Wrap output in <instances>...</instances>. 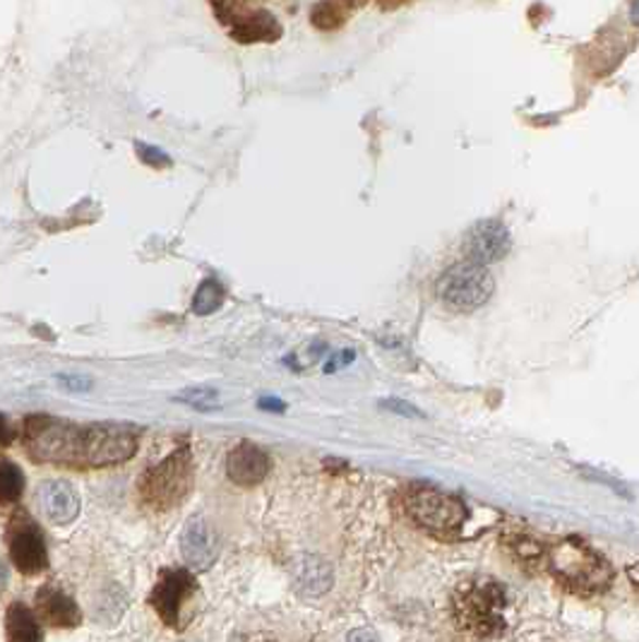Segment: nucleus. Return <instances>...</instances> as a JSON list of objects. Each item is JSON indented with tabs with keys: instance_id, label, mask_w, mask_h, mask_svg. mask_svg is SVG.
Returning <instances> with one entry per match:
<instances>
[{
	"instance_id": "nucleus-17",
	"label": "nucleus",
	"mask_w": 639,
	"mask_h": 642,
	"mask_svg": "<svg viewBox=\"0 0 639 642\" xmlns=\"http://www.w3.org/2000/svg\"><path fill=\"white\" fill-rule=\"evenodd\" d=\"M8 642H41V628L25 604H13L8 609Z\"/></svg>"
},
{
	"instance_id": "nucleus-22",
	"label": "nucleus",
	"mask_w": 639,
	"mask_h": 642,
	"mask_svg": "<svg viewBox=\"0 0 639 642\" xmlns=\"http://www.w3.org/2000/svg\"><path fill=\"white\" fill-rule=\"evenodd\" d=\"M137 152H139V159H143L145 165H152L155 169H161V167H169V165H171V161H169V157L164 155V152L157 149V147L137 145Z\"/></svg>"
},
{
	"instance_id": "nucleus-8",
	"label": "nucleus",
	"mask_w": 639,
	"mask_h": 642,
	"mask_svg": "<svg viewBox=\"0 0 639 642\" xmlns=\"http://www.w3.org/2000/svg\"><path fill=\"white\" fill-rule=\"evenodd\" d=\"M212 10L217 20L222 22L231 39L238 44H260L277 41L282 37V25L279 20L260 5L253 3H214Z\"/></svg>"
},
{
	"instance_id": "nucleus-23",
	"label": "nucleus",
	"mask_w": 639,
	"mask_h": 642,
	"mask_svg": "<svg viewBox=\"0 0 639 642\" xmlns=\"http://www.w3.org/2000/svg\"><path fill=\"white\" fill-rule=\"evenodd\" d=\"M67 390H77V392H85L91 388V380L83 378V376H58Z\"/></svg>"
},
{
	"instance_id": "nucleus-18",
	"label": "nucleus",
	"mask_w": 639,
	"mask_h": 642,
	"mask_svg": "<svg viewBox=\"0 0 639 642\" xmlns=\"http://www.w3.org/2000/svg\"><path fill=\"white\" fill-rule=\"evenodd\" d=\"M22 488H25V476H22L20 467L8 460H0V506L15 504L22 496Z\"/></svg>"
},
{
	"instance_id": "nucleus-14",
	"label": "nucleus",
	"mask_w": 639,
	"mask_h": 642,
	"mask_svg": "<svg viewBox=\"0 0 639 642\" xmlns=\"http://www.w3.org/2000/svg\"><path fill=\"white\" fill-rule=\"evenodd\" d=\"M39 500L44 516L56 524L73 522L79 512V498L75 488L65 482H46L39 488Z\"/></svg>"
},
{
	"instance_id": "nucleus-4",
	"label": "nucleus",
	"mask_w": 639,
	"mask_h": 642,
	"mask_svg": "<svg viewBox=\"0 0 639 642\" xmlns=\"http://www.w3.org/2000/svg\"><path fill=\"white\" fill-rule=\"evenodd\" d=\"M83 426L51 416H32L25 426V446L34 460L51 464H79Z\"/></svg>"
},
{
	"instance_id": "nucleus-13",
	"label": "nucleus",
	"mask_w": 639,
	"mask_h": 642,
	"mask_svg": "<svg viewBox=\"0 0 639 642\" xmlns=\"http://www.w3.org/2000/svg\"><path fill=\"white\" fill-rule=\"evenodd\" d=\"M267 472H270V458H267V452L255 446V443L243 440L229 452L226 474L234 484L255 486L262 482Z\"/></svg>"
},
{
	"instance_id": "nucleus-15",
	"label": "nucleus",
	"mask_w": 639,
	"mask_h": 642,
	"mask_svg": "<svg viewBox=\"0 0 639 642\" xmlns=\"http://www.w3.org/2000/svg\"><path fill=\"white\" fill-rule=\"evenodd\" d=\"M332 566L318 556H300L294 566L296 590L306 597H320L332 588Z\"/></svg>"
},
{
	"instance_id": "nucleus-26",
	"label": "nucleus",
	"mask_w": 639,
	"mask_h": 642,
	"mask_svg": "<svg viewBox=\"0 0 639 642\" xmlns=\"http://www.w3.org/2000/svg\"><path fill=\"white\" fill-rule=\"evenodd\" d=\"M632 20L639 22V5H632Z\"/></svg>"
},
{
	"instance_id": "nucleus-9",
	"label": "nucleus",
	"mask_w": 639,
	"mask_h": 642,
	"mask_svg": "<svg viewBox=\"0 0 639 642\" xmlns=\"http://www.w3.org/2000/svg\"><path fill=\"white\" fill-rule=\"evenodd\" d=\"M195 592V580L188 570L173 568L161 570L159 582L149 594V604L155 606L161 621L171 628H181V606Z\"/></svg>"
},
{
	"instance_id": "nucleus-27",
	"label": "nucleus",
	"mask_w": 639,
	"mask_h": 642,
	"mask_svg": "<svg viewBox=\"0 0 639 642\" xmlns=\"http://www.w3.org/2000/svg\"><path fill=\"white\" fill-rule=\"evenodd\" d=\"M3 582H5V570L3 566H0V588H3Z\"/></svg>"
},
{
	"instance_id": "nucleus-11",
	"label": "nucleus",
	"mask_w": 639,
	"mask_h": 642,
	"mask_svg": "<svg viewBox=\"0 0 639 642\" xmlns=\"http://www.w3.org/2000/svg\"><path fill=\"white\" fill-rule=\"evenodd\" d=\"M509 246H513V243H509V231L497 219L479 221V225L471 227L467 239H464L467 261L481 267L503 261L509 253Z\"/></svg>"
},
{
	"instance_id": "nucleus-20",
	"label": "nucleus",
	"mask_w": 639,
	"mask_h": 642,
	"mask_svg": "<svg viewBox=\"0 0 639 642\" xmlns=\"http://www.w3.org/2000/svg\"><path fill=\"white\" fill-rule=\"evenodd\" d=\"M348 17V8L342 3H320L312 8L310 20L318 29H336Z\"/></svg>"
},
{
	"instance_id": "nucleus-6",
	"label": "nucleus",
	"mask_w": 639,
	"mask_h": 642,
	"mask_svg": "<svg viewBox=\"0 0 639 642\" xmlns=\"http://www.w3.org/2000/svg\"><path fill=\"white\" fill-rule=\"evenodd\" d=\"M495 282L486 267L476 263H457L450 270L440 275L435 284V294L443 301V306L457 313H467L481 308L491 299Z\"/></svg>"
},
{
	"instance_id": "nucleus-16",
	"label": "nucleus",
	"mask_w": 639,
	"mask_h": 642,
	"mask_svg": "<svg viewBox=\"0 0 639 642\" xmlns=\"http://www.w3.org/2000/svg\"><path fill=\"white\" fill-rule=\"evenodd\" d=\"M37 606H39V614L51 626L73 628L79 623V609L75 606V602L58 588H51V585L41 588L37 594Z\"/></svg>"
},
{
	"instance_id": "nucleus-25",
	"label": "nucleus",
	"mask_w": 639,
	"mask_h": 642,
	"mask_svg": "<svg viewBox=\"0 0 639 642\" xmlns=\"http://www.w3.org/2000/svg\"><path fill=\"white\" fill-rule=\"evenodd\" d=\"M10 436H13V428H10V424L5 422V416L0 414V446H3V443H8Z\"/></svg>"
},
{
	"instance_id": "nucleus-19",
	"label": "nucleus",
	"mask_w": 639,
	"mask_h": 642,
	"mask_svg": "<svg viewBox=\"0 0 639 642\" xmlns=\"http://www.w3.org/2000/svg\"><path fill=\"white\" fill-rule=\"evenodd\" d=\"M224 299H226L224 287L219 284L217 279H205L193 299V313H197V315L214 313L219 306H222Z\"/></svg>"
},
{
	"instance_id": "nucleus-21",
	"label": "nucleus",
	"mask_w": 639,
	"mask_h": 642,
	"mask_svg": "<svg viewBox=\"0 0 639 642\" xmlns=\"http://www.w3.org/2000/svg\"><path fill=\"white\" fill-rule=\"evenodd\" d=\"M179 402H185L191 407H200V410H209V407H219V395L217 390H209V388H193V390H185L176 397Z\"/></svg>"
},
{
	"instance_id": "nucleus-1",
	"label": "nucleus",
	"mask_w": 639,
	"mask_h": 642,
	"mask_svg": "<svg viewBox=\"0 0 639 642\" xmlns=\"http://www.w3.org/2000/svg\"><path fill=\"white\" fill-rule=\"evenodd\" d=\"M505 590L491 578L462 582L452 597V616L462 633L479 640H493L505 630Z\"/></svg>"
},
{
	"instance_id": "nucleus-24",
	"label": "nucleus",
	"mask_w": 639,
	"mask_h": 642,
	"mask_svg": "<svg viewBox=\"0 0 639 642\" xmlns=\"http://www.w3.org/2000/svg\"><path fill=\"white\" fill-rule=\"evenodd\" d=\"M346 642H378V635L373 633V630H368V628H356V630H352V633L346 635Z\"/></svg>"
},
{
	"instance_id": "nucleus-7",
	"label": "nucleus",
	"mask_w": 639,
	"mask_h": 642,
	"mask_svg": "<svg viewBox=\"0 0 639 642\" xmlns=\"http://www.w3.org/2000/svg\"><path fill=\"white\" fill-rule=\"evenodd\" d=\"M137 450V434L131 426L97 424L83 426L79 440V464L107 467L131 460Z\"/></svg>"
},
{
	"instance_id": "nucleus-5",
	"label": "nucleus",
	"mask_w": 639,
	"mask_h": 642,
	"mask_svg": "<svg viewBox=\"0 0 639 642\" xmlns=\"http://www.w3.org/2000/svg\"><path fill=\"white\" fill-rule=\"evenodd\" d=\"M406 512H409V518L418 528L440 536V540L455 536L462 530V524L467 522V506L459 498L426 486H418L406 496Z\"/></svg>"
},
{
	"instance_id": "nucleus-12",
	"label": "nucleus",
	"mask_w": 639,
	"mask_h": 642,
	"mask_svg": "<svg viewBox=\"0 0 639 642\" xmlns=\"http://www.w3.org/2000/svg\"><path fill=\"white\" fill-rule=\"evenodd\" d=\"M181 554L193 570H207L219 554V540L205 518H193L181 536Z\"/></svg>"
},
{
	"instance_id": "nucleus-10",
	"label": "nucleus",
	"mask_w": 639,
	"mask_h": 642,
	"mask_svg": "<svg viewBox=\"0 0 639 642\" xmlns=\"http://www.w3.org/2000/svg\"><path fill=\"white\" fill-rule=\"evenodd\" d=\"M10 556L25 576H37L49 564L44 536L27 516H17L10 528Z\"/></svg>"
},
{
	"instance_id": "nucleus-2",
	"label": "nucleus",
	"mask_w": 639,
	"mask_h": 642,
	"mask_svg": "<svg viewBox=\"0 0 639 642\" xmlns=\"http://www.w3.org/2000/svg\"><path fill=\"white\" fill-rule=\"evenodd\" d=\"M543 558L551 573L577 594H599L611 585L613 570L606 558L585 542L561 540L545 548Z\"/></svg>"
},
{
	"instance_id": "nucleus-3",
	"label": "nucleus",
	"mask_w": 639,
	"mask_h": 642,
	"mask_svg": "<svg viewBox=\"0 0 639 642\" xmlns=\"http://www.w3.org/2000/svg\"><path fill=\"white\" fill-rule=\"evenodd\" d=\"M193 486V455L191 448H179L139 479V498L149 508H176Z\"/></svg>"
}]
</instances>
